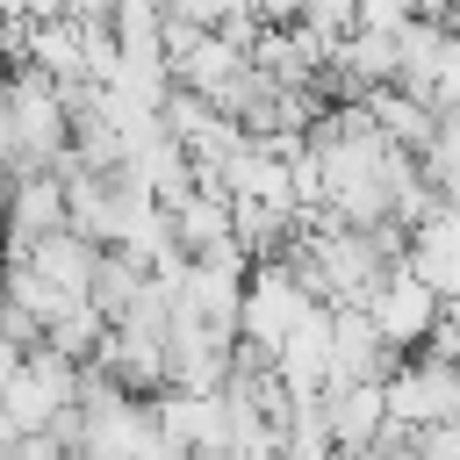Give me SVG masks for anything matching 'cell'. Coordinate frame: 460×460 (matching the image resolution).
Masks as SVG:
<instances>
[{"label":"cell","mask_w":460,"mask_h":460,"mask_svg":"<svg viewBox=\"0 0 460 460\" xmlns=\"http://www.w3.org/2000/svg\"><path fill=\"white\" fill-rule=\"evenodd\" d=\"M0 158L22 172V165H72V108H65V86L43 72V65H7L0 79Z\"/></svg>","instance_id":"cell-1"},{"label":"cell","mask_w":460,"mask_h":460,"mask_svg":"<svg viewBox=\"0 0 460 460\" xmlns=\"http://www.w3.org/2000/svg\"><path fill=\"white\" fill-rule=\"evenodd\" d=\"M79 367L58 345H29L7 374H0V410L14 417V431H65L79 410Z\"/></svg>","instance_id":"cell-2"},{"label":"cell","mask_w":460,"mask_h":460,"mask_svg":"<svg viewBox=\"0 0 460 460\" xmlns=\"http://www.w3.org/2000/svg\"><path fill=\"white\" fill-rule=\"evenodd\" d=\"M309 309H316V295H309V280L295 273V259H252V273H244V302H237V338L273 352Z\"/></svg>","instance_id":"cell-3"},{"label":"cell","mask_w":460,"mask_h":460,"mask_svg":"<svg viewBox=\"0 0 460 460\" xmlns=\"http://www.w3.org/2000/svg\"><path fill=\"white\" fill-rule=\"evenodd\" d=\"M367 316H374V331H381L395 352H424V345H431V331L446 323V295H438L410 259H395V266L374 280Z\"/></svg>","instance_id":"cell-4"},{"label":"cell","mask_w":460,"mask_h":460,"mask_svg":"<svg viewBox=\"0 0 460 460\" xmlns=\"http://www.w3.org/2000/svg\"><path fill=\"white\" fill-rule=\"evenodd\" d=\"M58 223H65V165H22L7 180V201H0V244L29 252Z\"/></svg>","instance_id":"cell-5"},{"label":"cell","mask_w":460,"mask_h":460,"mask_svg":"<svg viewBox=\"0 0 460 460\" xmlns=\"http://www.w3.org/2000/svg\"><path fill=\"white\" fill-rule=\"evenodd\" d=\"M395 359L402 352L374 331L367 302H331V381L323 388H338V381H388Z\"/></svg>","instance_id":"cell-6"},{"label":"cell","mask_w":460,"mask_h":460,"mask_svg":"<svg viewBox=\"0 0 460 460\" xmlns=\"http://www.w3.org/2000/svg\"><path fill=\"white\" fill-rule=\"evenodd\" d=\"M402 259H410V266H417L438 295H460V216H453L446 201H431V208L410 223Z\"/></svg>","instance_id":"cell-7"},{"label":"cell","mask_w":460,"mask_h":460,"mask_svg":"<svg viewBox=\"0 0 460 460\" xmlns=\"http://www.w3.org/2000/svg\"><path fill=\"white\" fill-rule=\"evenodd\" d=\"M323 417H331V438L345 453H374L381 424H388V388L381 381H338V388H323Z\"/></svg>","instance_id":"cell-8"},{"label":"cell","mask_w":460,"mask_h":460,"mask_svg":"<svg viewBox=\"0 0 460 460\" xmlns=\"http://www.w3.org/2000/svg\"><path fill=\"white\" fill-rule=\"evenodd\" d=\"M252 22H302V0H244Z\"/></svg>","instance_id":"cell-9"},{"label":"cell","mask_w":460,"mask_h":460,"mask_svg":"<svg viewBox=\"0 0 460 460\" xmlns=\"http://www.w3.org/2000/svg\"><path fill=\"white\" fill-rule=\"evenodd\" d=\"M0 79H7V58H0Z\"/></svg>","instance_id":"cell-10"}]
</instances>
